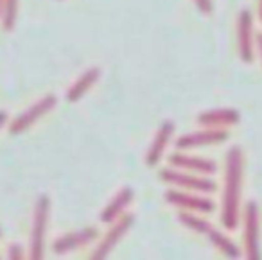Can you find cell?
I'll list each match as a JSON object with an SVG mask.
<instances>
[{
  "label": "cell",
  "instance_id": "6da1fadb",
  "mask_svg": "<svg viewBox=\"0 0 262 260\" xmlns=\"http://www.w3.org/2000/svg\"><path fill=\"white\" fill-rule=\"evenodd\" d=\"M244 155L239 145H232L225 158V187H223L221 223L226 230H235L241 217Z\"/></svg>",
  "mask_w": 262,
  "mask_h": 260
},
{
  "label": "cell",
  "instance_id": "603a6c76",
  "mask_svg": "<svg viewBox=\"0 0 262 260\" xmlns=\"http://www.w3.org/2000/svg\"><path fill=\"white\" fill-rule=\"evenodd\" d=\"M258 20L262 22V0H258Z\"/></svg>",
  "mask_w": 262,
  "mask_h": 260
},
{
  "label": "cell",
  "instance_id": "3957f363",
  "mask_svg": "<svg viewBox=\"0 0 262 260\" xmlns=\"http://www.w3.org/2000/svg\"><path fill=\"white\" fill-rule=\"evenodd\" d=\"M49 213H51V199L41 194L34 206L33 224L29 235V255L31 258H41L45 253V237H47Z\"/></svg>",
  "mask_w": 262,
  "mask_h": 260
},
{
  "label": "cell",
  "instance_id": "8fae6325",
  "mask_svg": "<svg viewBox=\"0 0 262 260\" xmlns=\"http://www.w3.org/2000/svg\"><path fill=\"white\" fill-rule=\"evenodd\" d=\"M97 237L99 230L95 226H86L76 231H69V233L61 235V237H58L52 242V251L56 255H67V253L77 251V249L92 244Z\"/></svg>",
  "mask_w": 262,
  "mask_h": 260
},
{
  "label": "cell",
  "instance_id": "ac0fdd59",
  "mask_svg": "<svg viewBox=\"0 0 262 260\" xmlns=\"http://www.w3.org/2000/svg\"><path fill=\"white\" fill-rule=\"evenodd\" d=\"M18 16V0H4V11H2V27L4 31H13Z\"/></svg>",
  "mask_w": 262,
  "mask_h": 260
},
{
  "label": "cell",
  "instance_id": "4fadbf2b",
  "mask_svg": "<svg viewBox=\"0 0 262 260\" xmlns=\"http://www.w3.org/2000/svg\"><path fill=\"white\" fill-rule=\"evenodd\" d=\"M241 113L235 108H215L208 112H201L196 122L201 127H230L239 124Z\"/></svg>",
  "mask_w": 262,
  "mask_h": 260
},
{
  "label": "cell",
  "instance_id": "5bb4252c",
  "mask_svg": "<svg viewBox=\"0 0 262 260\" xmlns=\"http://www.w3.org/2000/svg\"><path fill=\"white\" fill-rule=\"evenodd\" d=\"M133 198H135V192H133V188L131 187L120 188V190L112 198V201L106 205V208L101 212V217H99L101 223L112 224L115 219H119L122 213H126V208L131 205Z\"/></svg>",
  "mask_w": 262,
  "mask_h": 260
},
{
  "label": "cell",
  "instance_id": "cb8c5ba5",
  "mask_svg": "<svg viewBox=\"0 0 262 260\" xmlns=\"http://www.w3.org/2000/svg\"><path fill=\"white\" fill-rule=\"evenodd\" d=\"M2 11H4V0H0V16H2Z\"/></svg>",
  "mask_w": 262,
  "mask_h": 260
},
{
  "label": "cell",
  "instance_id": "5b68a950",
  "mask_svg": "<svg viewBox=\"0 0 262 260\" xmlns=\"http://www.w3.org/2000/svg\"><path fill=\"white\" fill-rule=\"evenodd\" d=\"M56 104H58V97H56V95H52V94L43 95V97L38 99L33 106H29L26 112H22L20 115H16L15 119L8 124L9 133L20 135V133H24V131H27L31 126H34L38 120L43 119L47 113H51L52 110L56 108Z\"/></svg>",
  "mask_w": 262,
  "mask_h": 260
},
{
  "label": "cell",
  "instance_id": "ffe728a7",
  "mask_svg": "<svg viewBox=\"0 0 262 260\" xmlns=\"http://www.w3.org/2000/svg\"><path fill=\"white\" fill-rule=\"evenodd\" d=\"M8 258H26V251L20 244H11L8 249Z\"/></svg>",
  "mask_w": 262,
  "mask_h": 260
},
{
  "label": "cell",
  "instance_id": "8992f818",
  "mask_svg": "<svg viewBox=\"0 0 262 260\" xmlns=\"http://www.w3.org/2000/svg\"><path fill=\"white\" fill-rule=\"evenodd\" d=\"M230 138V133L226 127H203L194 133H187L178 137L176 140V149L182 151H190V149H201V147H210V145L225 144Z\"/></svg>",
  "mask_w": 262,
  "mask_h": 260
},
{
  "label": "cell",
  "instance_id": "2e32d148",
  "mask_svg": "<svg viewBox=\"0 0 262 260\" xmlns=\"http://www.w3.org/2000/svg\"><path fill=\"white\" fill-rule=\"evenodd\" d=\"M207 237H208V241L214 244V248L219 249L225 256H230V258H239V256L243 255V251L239 249V246H237L235 242L228 237V235L223 233V231L212 228V230L207 233Z\"/></svg>",
  "mask_w": 262,
  "mask_h": 260
},
{
  "label": "cell",
  "instance_id": "7402d4cb",
  "mask_svg": "<svg viewBox=\"0 0 262 260\" xmlns=\"http://www.w3.org/2000/svg\"><path fill=\"white\" fill-rule=\"evenodd\" d=\"M8 120H9V115H8V112H4V110H0V129L8 124Z\"/></svg>",
  "mask_w": 262,
  "mask_h": 260
},
{
  "label": "cell",
  "instance_id": "52a82bcc",
  "mask_svg": "<svg viewBox=\"0 0 262 260\" xmlns=\"http://www.w3.org/2000/svg\"><path fill=\"white\" fill-rule=\"evenodd\" d=\"M165 201L180 210L198 213H212L215 210V203L210 198H205L201 192L182 190V188H171L165 192Z\"/></svg>",
  "mask_w": 262,
  "mask_h": 260
},
{
  "label": "cell",
  "instance_id": "7a4b0ae2",
  "mask_svg": "<svg viewBox=\"0 0 262 260\" xmlns=\"http://www.w3.org/2000/svg\"><path fill=\"white\" fill-rule=\"evenodd\" d=\"M160 180L174 188H182V190H190V192H201V194H212V192H215V188H217V183H215L214 180H210V178L203 176V174H194V172H187V170H182V169H174V167L162 169Z\"/></svg>",
  "mask_w": 262,
  "mask_h": 260
},
{
  "label": "cell",
  "instance_id": "7c38bea8",
  "mask_svg": "<svg viewBox=\"0 0 262 260\" xmlns=\"http://www.w3.org/2000/svg\"><path fill=\"white\" fill-rule=\"evenodd\" d=\"M174 122L172 120H164V122L160 124V127H158L157 135H155L153 142H151L149 145V151H147L146 155V165L147 167H157L158 163H160L162 156H164L165 153V147H167L169 140L172 138V135H174Z\"/></svg>",
  "mask_w": 262,
  "mask_h": 260
},
{
  "label": "cell",
  "instance_id": "d6986e66",
  "mask_svg": "<svg viewBox=\"0 0 262 260\" xmlns=\"http://www.w3.org/2000/svg\"><path fill=\"white\" fill-rule=\"evenodd\" d=\"M201 15H212L214 13V2L212 0H192Z\"/></svg>",
  "mask_w": 262,
  "mask_h": 260
},
{
  "label": "cell",
  "instance_id": "9a60e30c",
  "mask_svg": "<svg viewBox=\"0 0 262 260\" xmlns=\"http://www.w3.org/2000/svg\"><path fill=\"white\" fill-rule=\"evenodd\" d=\"M99 77H101V69H99V67H90V69H86L76 81H74L72 86L69 88V92H67V101L79 102L81 99L84 97V94L97 83Z\"/></svg>",
  "mask_w": 262,
  "mask_h": 260
},
{
  "label": "cell",
  "instance_id": "9c48e42d",
  "mask_svg": "<svg viewBox=\"0 0 262 260\" xmlns=\"http://www.w3.org/2000/svg\"><path fill=\"white\" fill-rule=\"evenodd\" d=\"M169 167H174V169H182L194 174H203V176H210V174H214L217 170V163L214 160L190 155L189 151H182V149H176L169 156Z\"/></svg>",
  "mask_w": 262,
  "mask_h": 260
},
{
  "label": "cell",
  "instance_id": "e0dca14e",
  "mask_svg": "<svg viewBox=\"0 0 262 260\" xmlns=\"http://www.w3.org/2000/svg\"><path fill=\"white\" fill-rule=\"evenodd\" d=\"M178 221L187 228V230L194 231V233H201V235H207L208 231L214 228L207 219L198 215V212H189V210H180Z\"/></svg>",
  "mask_w": 262,
  "mask_h": 260
},
{
  "label": "cell",
  "instance_id": "277c9868",
  "mask_svg": "<svg viewBox=\"0 0 262 260\" xmlns=\"http://www.w3.org/2000/svg\"><path fill=\"white\" fill-rule=\"evenodd\" d=\"M243 241H244V255L251 260L262 256L260 251V210L257 203L248 201L243 210Z\"/></svg>",
  "mask_w": 262,
  "mask_h": 260
},
{
  "label": "cell",
  "instance_id": "ba28073f",
  "mask_svg": "<svg viewBox=\"0 0 262 260\" xmlns=\"http://www.w3.org/2000/svg\"><path fill=\"white\" fill-rule=\"evenodd\" d=\"M133 223H135V215H133V213H122L119 219L113 221V223L110 224V230L106 231V235L101 239L97 248L92 253V258H106V256L117 248V244L122 241L124 235L131 230Z\"/></svg>",
  "mask_w": 262,
  "mask_h": 260
},
{
  "label": "cell",
  "instance_id": "30bf717a",
  "mask_svg": "<svg viewBox=\"0 0 262 260\" xmlns=\"http://www.w3.org/2000/svg\"><path fill=\"white\" fill-rule=\"evenodd\" d=\"M237 47L243 63H253L255 59V36H253V16L248 9H243L237 18Z\"/></svg>",
  "mask_w": 262,
  "mask_h": 260
},
{
  "label": "cell",
  "instance_id": "44dd1931",
  "mask_svg": "<svg viewBox=\"0 0 262 260\" xmlns=\"http://www.w3.org/2000/svg\"><path fill=\"white\" fill-rule=\"evenodd\" d=\"M255 49H257L258 58H260V61H262V33L255 36Z\"/></svg>",
  "mask_w": 262,
  "mask_h": 260
}]
</instances>
